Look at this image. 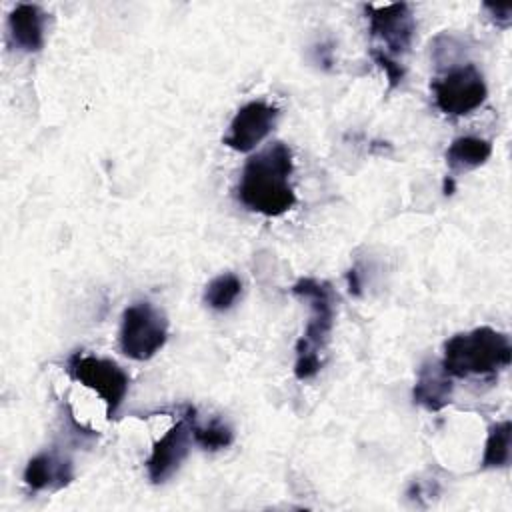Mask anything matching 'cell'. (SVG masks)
<instances>
[{"label": "cell", "mask_w": 512, "mask_h": 512, "mask_svg": "<svg viewBox=\"0 0 512 512\" xmlns=\"http://www.w3.org/2000/svg\"><path fill=\"white\" fill-rule=\"evenodd\" d=\"M46 14L36 4H18L8 16V34L14 46L24 52H38L44 46Z\"/></svg>", "instance_id": "12"}, {"label": "cell", "mask_w": 512, "mask_h": 512, "mask_svg": "<svg viewBox=\"0 0 512 512\" xmlns=\"http://www.w3.org/2000/svg\"><path fill=\"white\" fill-rule=\"evenodd\" d=\"M484 8L492 14V20L500 28H508L512 22V8L510 6H498V4H484Z\"/></svg>", "instance_id": "18"}, {"label": "cell", "mask_w": 512, "mask_h": 512, "mask_svg": "<svg viewBox=\"0 0 512 512\" xmlns=\"http://www.w3.org/2000/svg\"><path fill=\"white\" fill-rule=\"evenodd\" d=\"M276 118V106H270L262 100L248 102L234 114L230 130L222 138V142L236 152H250L272 132Z\"/></svg>", "instance_id": "8"}, {"label": "cell", "mask_w": 512, "mask_h": 512, "mask_svg": "<svg viewBox=\"0 0 512 512\" xmlns=\"http://www.w3.org/2000/svg\"><path fill=\"white\" fill-rule=\"evenodd\" d=\"M66 372L86 388L94 390L106 404V414L112 418L122 406L128 392V374L108 358L90 354H72L66 362Z\"/></svg>", "instance_id": "5"}, {"label": "cell", "mask_w": 512, "mask_h": 512, "mask_svg": "<svg viewBox=\"0 0 512 512\" xmlns=\"http://www.w3.org/2000/svg\"><path fill=\"white\" fill-rule=\"evenodd\" d=\"M190 440V426L182 416L172 428H168V432H164L162 438L154 442L150 458L146 460L148 476L154 484L166 482L180 468L190 452Z\"/></svg>", "instance_id": "9"}, {"label": "cell", "mask_w": 512, "mask_h": 512, "mask_svg": "<svg viewBox=\"0 0 512 512\" xmlns=\"http://www.w3.org/2000/svg\"><path fill=\"white\" fill-rule=\"evenodd\" d=\"M348 288L352 294H360V280H358V270L352 268L348 272Z\"/></svg>", "instance_id": "19"}, {"label": "cell", "mask_w": 512, "mask_h": 512, "mask_svg": "<svg viewBox=\"0 0 512 512\" xmlns=\"http://www.w3.org/2000/svg\"><path fill=\"white\" fill-rule=\"evenodd\" d=\"M184 418L190 426L192 440L198 446H202L204 450H222V448H228L234 440L232 428L226 422L218 420V418L210 420L208 424H200L196 420V410L190 408V406L184 408Z\"/></svg>", "instance_id": "14"}, {"label": "cell", "mask_w": 512, "mask_h": 512, "mask_svg": "<svg viewBox=\"0 0 512 512\" xmlns=\"http://www.w3.org/2000/svg\"><path fill=\"white\" fill-rule=\"evenodd\" d=\"M452 192H454V180H452V176H448V178H444V194L450 196Z\"/></svg>", "instance_id": "20"}, {"label": "cell", "mask_w": 512, "mask_h": 512, "mask_svg": "<svg viewBox=\"0 0 512 512\" xmlns=\"http://www.w3.org/2000/svg\"><path fill=\"white\" fill-rule=\"evenodd\" d=\"M242 294V282L236 274L224 272L216 278H212L204 290V302L218 312H224L232 308V304Z\"/></svg>", "instance_id": "15"}, {"label": "cell", "mask_w": 512, "mask_h": 512, "mask_svg": "<svg viewBox=\"0 0 512 512\" xmlns=\"http://www.w3.org/2000/svg\"><path fill=\"white\" fill-rule=\"evenodd\" d=\"M510 436L512 424L508 420H502L490 428L484 446L482 468H502L510 462Z\"/></svg>", "instance_id": "16"}, {"label": "cell", "mask_w": 512, "mask_h": 512, "mask_svg": "<svg viewBox=\"0 0 512 512\" xmlns=\"http://www.w3.org/2000/svg\"><path fill=\"white\" fill-rule=\"evenodd\" d=\"M512 346L504 332L480 326L444 342L442 366L450 376H494L510 364Z\"/></svg>", "instance_id": "2"}, {"label": "cell", "mask_w": 512, "mask_h": 512, "mask_svg": "<svg viewBox=\"0 0 512 512\" xmlns=\"http://www.w3.org/2000/svg\"><path fill=\"white\" fill-rule=\"evenodd\" d=\"M168 338V320L150 302H136L122 314L120 350L132 360L152 358Z\"/></svg>", "instance_id": "4"}, {"label": "cell", "mask_w": 512, "mask_h": 512, "mask_svg": "<svg viewBox=\"0 0 512 512\" xmlns=\"http://www.w3.org/2000/svg\"><path fill=\"white\" fill-rule=\"evenodd\" d=\"M292 294L300 296L310 306V318L296 342L294 374L298 380L314 378L322 364V352L330 340L334 326V292L326 282L314 278H302L292 286Z\"/></svg>", "instance_id": "3"}, {"label": "cell", "mask_w": 512, "mask_h": 512, "mask_svg": "<svg viewBox=\"0 0 512 512\" xmlns=\"http://www.w3.org/2000/svg\"><path fill=\"white\" fill-rule=\"evenodd\" d=\"M412 398L418 406L438 412L452 398V376L444 370L442 362L426 360L418 368Z\"/></svg>", "instance_id": "10"}, {"label": "cell", "mask_w": 512, "mask_h": 512, "mask_svg": "<svg viewBox=\"0 0 512 512\" xmlns=\"http://www.w3.org/2000/svg\"><path fill=\"white\" fill-rule=\"evenodd\" d=\"M492 154L490 140L478 136H460L446 150V164L452 172H468L482 166Z\"/></svg>", "instance_id": "13"}, {"label": "cell", "mask_w": 512, "mask_h": 512, "mask_svg": "<svg viewBox=\"0 0 512 512\" xmlns=\"http://www.w3.org/2000/svg\"><path fill=\"white\" fill-rule=\"evenodd\" d=\"M434 102L448 116H466L480 108L488 96L482 72L474 64L450 68L430 84Z\"/></svg>", "instance_id": "6"}, {"label": "cell", "mask_w": 512, "mask_h": 512, "mask_svg": "<svg viewBox=\"0 0 512 512\" xmlns=\"http://www.w3.org/2000/svg\"><path fill=\"white\" fill-rule=\"evenodd\" d=\"M364 10L368 16L370 36L384 44V52L390 56L408 52L416 30V22L408 4L396 2L386 6H364Z\"/></svg>", "instance_id": "7"}, {"label": "cell", "mask_w": 512, "mask_h": 512, "mask_svg": "<svg viewBox=\"0 0 512 512\" xmlns=\"http://www.w3.org/2000/svg\"><path fill=\"white\" fill-rule=\"evenodd\" d=\"M292 168V150L284 142L270 144L244 164L236 188L238 200L262 216H282L296 204Z\"/></svg>", "instance_id": "1"}, {"label": "cell", "mask_w": 512, "mask_h": 512, "mask_svg": "<svg viewBox=\"0 0 512 512\" xmlns=\"http://www.w3.org/2000/svg\"><path fill=\"white\" fill-rule=\"evenodd\" d=\"M370 54H372L374 62L386 72L388 86H390V88H396V86L402 82V78H404V68L400 66V62H398L394 56H390L388 52H384L382 48H372Z\"/></svg>", "instance_id": "17"}, {"label": "cell", "mask_w": 512, "mask_h": 512, "mask_svg": "<svg viewBox=\"0 0 512 512\" xmlns=\"http://www.w3.org/2000/svg\"><path fill=\"white\" fill-rule=\"evenodd\" d=\"M74 478L72 462L58 452H40L24 468V484L38 490H60Z\"/></svg>", "instance_id": "11"}]
</instances>
